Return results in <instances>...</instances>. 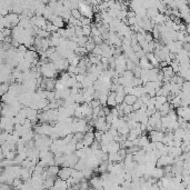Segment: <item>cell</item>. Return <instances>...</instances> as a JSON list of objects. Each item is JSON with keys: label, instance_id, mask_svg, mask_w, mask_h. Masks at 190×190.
<instances>
[{"label": "cell", "instance_id": "11", "mask_svg": "<svg viewBox=\"0 0 190 190\" xmlns=\"http://www.w3.org/2000/svg\"><path fill=\"white\" fill-rule=\"evenodd\" d=\"M137 100H138V98L136 96H134V95H126L124 104L128 105V106H134V102L137 101Z\"/></svg>", "mask_w": 190, "mask_h": 190}, {"label": "cell", "instance_id": "2", "mask_svg": "<svg viewBox=\"0 0 190 190\" xmlns=\"http://www.w3.org/2000/svg\"><path fill=\"white\" fill-rule=\"evenodd\" d=\"M165 138V134L162 131H157V130H152V131L149 132V139L151 140V142H162Z\"/></svg>", "mask_w": 190, "mask_h": 190}, {"label": "cell", "instance_id": "20", "mask_svg": "<svg viewBox=\"0 0 190 190\" xmlns=\"http://www.w3.org/2000/svg\"><path fill=\"white\" fill-rule=\"evenodd\" d=\"M132 72H134V78H140V77H141L142 69L140 68L139 66H137L136 68H134V70L132 71Z\"/></svg>", "mask_w": 190, "mask_h": 190}, {"label": "cell", "instance_id": "26", "mask_svg": "<svg viewBox=\"0 0 190 190\" xmlns=\"http://www.w3.org/2000/svg\"><path fill=\"white\" fill-rule=\"evenodd\" d=\"M9 190H11V189H9Z\"/></svg>", "mask_w": 190, "mask_h": 190}, {"label": "cell", "instance_id": "17", "mask_svg": "<svg viewBox=\"0 0 190 190\" xmlns=\"http://www.w3.org/2000/svg\"><path fill=\"white\" fill-rule=\"evenodd\" d=\"M9 87H10V85L9 84H1L0 89H1V95H2V96L9 92Z\"/></svg>", "mask_w": 190, "mask_h": 190}, {"label": "cell", "instance_id": "24", "mask_svg": "<svg viewBox=\"0 0 190 190\" xmlns=\"http://www.w3.org/2000/svg\"><path fill=\"white\" fill-rule=\"evenodd\" d=\"M76 37H78V38L85 37V36H84V30H82V27H76Z\"/></svg>", "mask_w": 190, "mask_h": 190}, {"label": "cell", "instance_id": "13", "mask_svg": "<svg viewBox=\"0 0 190 190\" xmlns=\"http://www.w3.org/2000/svg\"><path fill=\"white\" fill-rule=\"evenodd\" d=\"M82 30H84L85 37H91V32H92L91 26H85V27H82Z\"/></svg>", "mask_w": 190, "mask_h": 190}, {"label": "cell", "instance_id": "1", "mask_svg": "<svg viewBox=\"0 0 190 190\" xmlns=\"http://www.w3.org/2000/svg\"><path fill=\"white\" fill-rule=\"evenodd\" d=\"M95 141H96V138H95V132L92 131V129L90 128V130L85 134L82 144H85V147H91V144H94Z\"/></svg>", "mask_w": 190, "mask_h": 190}, {"label": "cell", "instance_id": "7", "mask_svg": "<svg viewBox=\"0 0 190 190\" xmlns=\"http://www.w3.org/2000/svg\"><path fill=\"white\" fill-rule=\"evenodd\" d=\"M121 149V146H120L119 142L112 141L111 144L108 146V153H117Z\"/></svg>", "mask_w": 190, "mask_h": 190}, {"label": "cell", "instance_id": "9", "mask_svg": "<svg viewBox=\"0 0 190 190\" xmlns=\"http://www.w3.org/2000/svg\"><path fill=\"white\" fill-rule=\"evenodd\" d=\"M161 71L163 72V76H165L166 78L171 79L173 77L176 76L175 71H173V67H171V66H168V67H166V68L161 69Z\"/></svg>", "mask_w": 190, "mask_h": 190}, {"label": "cell", "instance_id": "5", "mask_svg": "<svg viewBox=\"0 0 190 190\" xmlns=\"http://www.w3.org/2000/svg\"><path fill=\"white\" fill-rule=\"evenodd\" d=\"M55 65H56L57 70H58V71L68 70L69 66H70V63H69V61L67 60V59H61V60H59V61H57V62H55Z\"/></svg>", "mask_w": 190, "mask_h": 190}, {"label": "cell", "instance_id": "16", "mask_svg": "<svg viewBox=\"0 0 190 190\" xmlns=\"http://www.w3.org/2000/svg\"><path fill=\"white\" fill-rule=\"evenodd\" d=\"M122 106H124V114H126V116H128V114H130L131 112H134V107L132 106H128V105H126V104H122Z\"/></svg>", "mask_w": 190, "mask_h": 190}, {"label": "cell", "instance_id": "21", "mask_svg": "<svg viewBox=\"0 0 190 190\" xmlns=\"http://www.w3.org/2000/svg\"><path fill=\"white\" fill-rule=\"evenodd\" d=\"M104 134H105V132L96 130V131H95V138H96V141L101 142V139H102V136H104Z\"/></svg>", "mask_w": 190, "mask_h": 190}, {"label": "cell", "instance_id": "18", "mask_svg": "<svg viewBox=\"0 0 190 190\" xmlns=\"http://www.w3.org/2000/svg\"><path fill=\"white\" fill-rule=\"evenodd\" d=\"M47 100L49 102L56 100V91H47Z\"/></svg>", "mask_w": 190, "mask_h": 190}, {"label": "cell", "instance_id": "25", "mask_svg": "<svg viewBox=\"0 0 190 190\" xmlns=\"http://www.w3.org/2000/svg\"><path fill=\"white\" fill-rule=\"evenodd\" d=\"M155 39H153V36H152L151 32H147V35H146V41H147L148 43L151 42V41H153Z\"/></svg>", "mask_w": 190, "mask_h": 190}, {"label": "cell", "instance_id": "12", "mask_svg": "<svg viewBox=\"0 0 190 190\" xmlns=\"http://www.w3.org/2000/svg\"><path fill=\"white\" fill-rule=\"evenodd\" d=\"M82 173H84L85 178H88V179L89 178H92L91 176H92V173H94V169L90 167H87L85 170H82Z\"/></svg>", "mask_w": 190, "mask_h": 190}, {"label": "cell", "instance_id": "4", "mask_svg": "<svg viewBox=\"0 0 190 190\" xmlns=\"http://www.w3.org/2000/svg\"><path fill=\"white\" fill-rule=\"evenodd\" d=\"M53 190H68L69 189V186H68V183H67L66 180H62L60 178L56 179L55 181V186L52 187Z\"/></svg>", "mask_w": 190, "mask_h": 190}, {"label": "cell", "instance_id": "6", "mask_svg": "<svg viewBox=\"0 0 190 190\" xmlns=\"http://www.w3.org/2000/svg\"><path fill=\"white\" fill-rule=\"evenodd\" d=\"M151 177L155 178V179H162L165 177V169L160 167H156L155 169L152 170Z\"/></svg>", "mask_w": 190, "mask_h": 190}, {"label": "cell", "instance_id": "15", "mask_svg": "<svg viewBox=\"0 0 190 190\" xmlns=\"http://www.w3.org/2000/svg\"><path fill=\"white\" fill-rule=\"evenodd\" d=\"M144 106V102L141 101V100H140V99H138L137 101L134 102V105L132 107H134V111H139L140 109H141L142 107Z\"/></svg>", "mask_w": 190, "mask_h": 190}, {"label": "cell", "instance_id": "3", "mask_svg": "<svg viewBox=\"0 0 190 190\" xmlns=\"http://www.w3.org/2000/svg\"><path fill=\"white\" fill-rule=\"evenodd\" d=\"M74 168L71 167H62V169H60V171H59V175L58 177L60 178V179L62 180H68L69 178L71 177V175H72V173H74Z\"/></svg>", "mask_w": 190, "mask_h": 190}, {"label": "cell", "instance_id": "22", "mask_svg": "<svg viewBox=\"0 0 190 190\" xmlns=\"http://www.w3.org/2000/svg\"><path fill=\"white\" fill-rule=\"evenodd\" d=\"M1 33H2L5 37H10V36H12V29L3 28L1 29Z\"/></svg>", "mask_w": 190, "mask_h": 190}, {"label": "cell", "instance_id": "14", "mask_svg": "<svg viewBox=\"0 0 190 190\" xmlns=\"http://www.w3.org/2000/svg\"><path fill=\"white\" fill-rule=\"evenodd\" d=\"M71 16L74 18H76L77 20H81V18H82V15H81L79 9H72V10H71Z\"/></svg>", "mask_w": 190, "mask_h": 190}, {"label": "cell", "instance_id": "10", "mask_svg": "<svg viewBox=\"0 0 190 190\" xmlns=\"http://www.w3.org/2000/svg\"><path fill=\"white\" fill-rule=\"evenodd\" d=\"M116 92H110L109 95H108V100H107V105L109 107H112V108H114V107H117V101H116Z\"/></svg>", "mask_w": 190, "mask_h": 190}, {"label": "cell", "instance_id": "8", "mask_svg": "<svg viewBox=\"0 0 190 190\" xmlns=\"http://www.w3.org/2000/svg\"><path fill=\"white\" fill-rule=\"evenodd\" d=\"M46 170H47V173H48V177H52V178H55L56 176H58L59 171H60L59 166H51V167L47 168Z\"/></svg>", "mask_w": 190, "mask_h": 190}, {"label": "cell", "instance_id": "19", "mask_svg": "<svg viewBox=\"0 0 190 190\" xmlns=\"http://www.w3.org/2000/svg\"><path fill=\"white\" fill-rule=\"evenodd\" d=\"M80 21L82 23V27H85V26H91V18L82 17Z\"/></svg>", "mask_w": 190, "mask_h": 190}, {"label": "cell", "instance_id": "23", "mask_svg": "<svg viewBox=\"0 0 190 190\" xmlns=\"http://www.w3.org/2000/svg\"><path fill=\"white\" fill-rule=\"evenodd\" d=\"M91 53L92 55H95V56H102V49L100 48V46H97Z\"/></svg>", "mask_w": 190, "mask_h": 190}]
</instances>
